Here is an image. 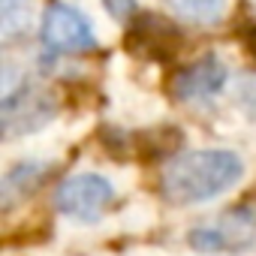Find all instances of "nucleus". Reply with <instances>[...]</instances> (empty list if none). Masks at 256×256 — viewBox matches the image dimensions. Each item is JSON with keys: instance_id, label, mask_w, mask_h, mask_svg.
Instances as JSON below:
<instances>
[{"instance_id": "1", "label": "nucleus", "mask_w": 256, "mask_h": 256, "mask_svg": "<svg viewBox=\"0 0 256 256\" xmlns=\"http://www.w3.org/2000/svg\"><path fill=\"white\" fill-rule=\"evenodd\" d=\"M244 175V163L232 151H187L166 163L160 175V190L166 202L175 205H196L208 202L229 187H235Z\"/></svg>"}, {"instance_id": "2", "label": "nucleus", "mask_w": 256, "mask_h": 256, "mask_svg": "<svg viewBox=\"0 0 256 256\" xmlns=\"http://www.w3.org/2000/svg\"><path fill=\"white\" fill-rule=\"evenodd\" d=\"M40 40L42 48L52 54H84L96 48V36L88 24V18L70 6V4H54L46 6L42 12V24H40Z\"/></svg>"}, {"instance_id": "3", "label": "nucleus", "mask_w": 256, "mask_h": 256, "mask_svg": "<svg viewBox=\"0 0 256 256\" xmlns=\"http://www.w3.org/2000/svg\"><path fill=\"white\" fill-rule=\"evenodd\" d=\"M114 202V187L94 172L72 175L58 184L54 190V208L78 223H96Z\"/></svg>"}, {"instance_id": "4", "label": "nucleus", "mask_w": 256, "mask_h": 256, "mask_svg": "<svg viewBox=\"0 0 256 256\" xmlns=\"http://www.w3.org/2000/svg\"><path fill=\"white\" fill-rule=\"evenodd\" d=\"M58 112V102L52 94L40 90L36 84H18V88H6L4 102H0V120H4V133L22 136L30 130H40L42 124H48Z\"/></svg>"}, {"instance_id": "5", "label": "nucleus", "mask_w": 256, "mask_h": 256, "mask_svg": "<svg viewBox=\"0 0 256 256\" xmlns=\"http://www.w3.org/2000/svg\"><path fill=\"white\" fill-rule=\"evenodd\" d=\"M190 244L205 253H229V250H244L256 241V220L247 211H229L220 217L214 226H199L190 235Z\"/></svg>"}, {"instance_id": "6", "label": "nucleus", "mask_w": 256, "mask_h": 256, "mask_svg": "<svg viewBox=\"0 0 256 256\" xmlns=\"http://www.w3.org/2000/svg\"><path fill=\"white\" fill-rule=\"evenodd\" d=\"M226 64L217 54H202L199 60L187 64L184 70L175 72L172 78V94L181 102H202L211 100L214 94H220V88L226 84Z\"/></svg>"}, {"instance_id": "7", "label": "nucleus", "mask_w": 256, "mask_h": 256, "mask_svg": "<svg viewBox=\"0 0 256 256\" xmlns=\"http://www.w3.org/2000/svg\"><path fill=\"white\" fill-rule=\"evenodd\" d=\"M178 42H181V36L172 28V22H163L154 12L139 16L136 24L126 30V46H130V52L145 54V58H172Z\"/></svg>"}, {"instance_id": "8", "label": "nucleus", "mask_w": 256, "mask_h": 256, "mask_svg": "<svg viewBox=\"0 0 256 256\" xmlns=\"http://www.w3.org/2000/svg\"><path fill=\"white\" fill-rule=\"evenodd\" d=\"M46 172H48L46 163H18V166H12L4 178V208H12L18 199L30 196L42 184Z\"/></svg>"}, {"instance_id": "9", "label": "nucleus", "mask_w": 256, "mask_h": 256, "mask_svg": "<svg viewBox=\"0 0 256 256\" xmlns=\"http://www.w3.org/2000/svg\"><path fill=\"white\" fill-rule=\"evenodd\" d=\"M166 6L193 24H214L226 12V0H166Z\"/></svg>"}, {"instance_id": "10", "label": "nucleus", "mask_w": 256, "mask_h": 256, "mask_svg": "<svg viewBox=\"0 0 256 256\" xmlns=\"http://www.w3.org/2000/svg\"><path fill=\"white\" fill-rule=\"evenodd\" d=\"M235 100H238V106L256 120V72H244V76L238 78Z\"/></svg>"}, {"instance_id": "11", "label": "nucleus", "mask_w": 256, "mask_h": 256, "mask_svg": "<svg viewBox=\"0 0 256 256\" xmlns=\"http://www.w3.org/2000/svg\"><path fill=\"white\" fill-rule=\"evenodd\" d=\"M102 6L112 18L124 22V18H133L136 16V0H102Z\"/></svg>"}, {"instance_id": "12", "label": "nucleus", "mask_w": 256, "mask_h": 256, "mask_svg": "<svg viewBox=\"0 0 256 256\" xmlns=\"http://www.w3.org/2000/svg\"><path fill=\"white\" fill-rule=\"evenodd\" d=\"M244 42H247V52L256 58V24H253V28H247V34H244Z\"/></svg>"}, {"instance_id": "13", "label": "nucleus", "mask_w": 256, "mask_h": 256, "mask_svg": "<svg viewBox=\"0 0 256 256\" xmlns=\"http://www.w3.org/2000/svg\"><path fill=\"white\" fill-rule=\"evenodd\" d=\"M0 6H4V12H6V10H22L24 0H0Z\"/></svg>"}]
</instances>
